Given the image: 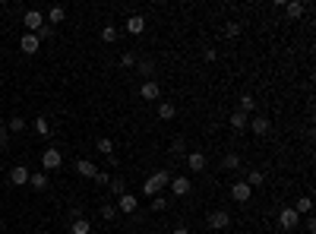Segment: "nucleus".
<instances>
[{
  "label": "nucleus",
  "mask_w": 316,
  "mask_h": 234,
  "mask_svg": "<svg viewBox=\"0 0 316 234\" xmlns=\"http://www.w3.org/2000/svg\"><path fill=\"white\" fill-rule=\"evenodd\" d=\"M60 165H64L60 149H44V152H41V168H44V171H57Z\"/></svg>",
  "instance_id": "1"
},
{
  "label": "nucleus",
  "mask_w": 316,
  "mask_h": 234,
  "mask_svg": "<svg viewBox=\"0 0 316 234\" xmlns=\"http://www.w3.org/2000/svg\"><path fill=\"white\" fill-rule=\"evenodd\" d=\"M22 26L29 29V35H35V32L44 26V13H41V10H26V16H22Z\"/></svg>",
  "instance_id": "2"
},
{
  "label": "nucleus",
  "mask_w": 316,
  "mask_h": 234,
  "mask_svg": "<svg viewBox=\"0 0 316 234\" xmlns=\"http://www.w3.org/2000/svg\"><path fill=\"white\" fill-rule=\"evenodd\" d=\"M250 196H253V187H250L247 181H237V184L231 187V200H234V203H243V206H247Z\"/></svg>",
  "instance_id": "3"
},
{
  "label": "nucleus",
  "mask_w": 316,
  "mask_h": 234,
  "mask_svg": "<svg viewBox=\"0 0 316 234\" xmlns=\"http://www.w3.org/2000/svg\"><path fill=\"white\" fill-rule=\"evenodd\" d=\"M278 225H282L285 231H294V228L300 225V215L288 206V209H282V212H278Z\"/></svg>",
  "instance_id": "4"
},
{
  "label": "nucleus",
  "mask_w": 316,
  "mask_h": 234,
  "mask_svg": "<svg viewBox=\"0 0 316 234\" xmlns=\"http://www.w3.org/2000/svg\"><path fill=\"white\" fill-rule=\"evenodd\" d=\"M231 225V215L225 212V209H215V212H209V228L212 231H225Z\"/></svg>",
  "instance_id": "5"
},
{
  "label": "nucleus",
  "mask_w": 316,
  "mask_h": 234,
  "mask_svg": "<svg viewBox=\"0 0 316 234\" xmlns=\"http://www.w3.org/2000/svg\"><path fill=\"white\" fill-rule=\"evenodd\" d=\"M136 206H139V200L133 193H123V196H117V212H123V215H133L136 212Z\"/></svg>",
  "instance_id": "6"
},
{
  "label": "nucleus",
  "mask_w": 316,
  "mask_h": 234,
  "mask_svg": "<svg viewBox=\"0 0 316 234\" xmlns=\"http://www.w3.org/2000/svg\"><path fill=\"white\" fill-rule=\"evenodd\" d=\"M139 95H143L146 101H155L161 95V86L155 83V79H143V86H139Z\"/></svg>",
  "instance_id": "7"
},
{
  "label": "nucleus",
  "mask_w": 316,
  "mask_h": 234,
  "mask_svg": "<svg viewBox=\"0 0 316 234\" xmlns=\"http://www.w3.org/2000/svg\"><path fill=\"white\" fill-rule=\"evenodd\" d=\"M171 193L174 196H186V193H190L193 190V184H190V178H177V174H174V178H171Z\"/></svg>",
  "instance_id": "8"
},
{
  "label": "nucleus",
  "mask_w": 316,
  "mask_h": 234,
  "mask_svg": "<svg viewBox=\"0 0 316 234\" xmlns=\"http://www.w3.org/2000/svg\"><path fill=\"white\" fill-rule=\"evenodd\" d=\"M206 152H190V155H186V168H190L193 174H200V171H206Z\"/></svg>",
  "instance_id": "9"
},
{
  "label": "nucleus",
  "mask_w": 316,
  "mask_h": 234,
  "mask_svg": "<svg viewBox=\"0 0 316 234\" xmlns=\"http://www.w3.org/2000/svg\"><path fill=\"white\" fill-rule=\"evenodd\" d=\"M247 127L256 133V136H269V130H272V124H269V117H253V121H247Z\"/></svg>",
  "instance_id": "10"
},
{
  "label": "nucleus",
  "mask_w": 316,
  "mask_h": 234,
  "mask_svg": "<svg viewBox=\"0 0 316 234\" xmlns=\"http://www.w3.org/2000/svg\"><path fill=\"white\" fill-rule=\"evenodd\" d=\"M38 48H41V41L38 38H35V35H22V38H19V51L22 54H38Z\"/></svg>",
  "instance_id": "11"
},
{
  "label": "nucleus",
  "mask_w": 316,
  "mask_h": 234,
  "mask_svg": "<svg viewBox=\"0 0 316 234\" xmlns=\"http://www.w3.org/2000/svg\"><path fill=\"white\" fill-rule=\"evenodd\" d=\"M127 32H130V35H143V32H146V16L133 13L130 19H127Z\"/></svg>",
  "instance_id": "12"
},
{
  "label": "nucleus",
  "mask_w": 316,
  "mask_h": 234,
  "mask_svg": "<svg viewBox=\"0 0 316 234\" xmlns=\"http://www.w3.org/2000/svg\"><path fill=\"white\" fill-rule=\"evenodd\" d=\"M10 184H13V187L29 184V168H26V165H16L13 171H10Z\"/></svg>",
  "instance_id": "13"
},
{
  "label": "nucleus",
  "mask_w": 316,
  "mask_h": 234,
  "mask_svg": "<svg viewBox=\"0 0 316 234\" xmlns=\"http://www.w3.org/2000/svg\"><path fill=\"white\" fill-rule=\"evenodd\" d=\"M76 171L83 174V178H92V181H95V174H98L95 161H89V158H79V161H76Z\"/></svg>",
  "instance_id": "14"
},
{
  "label": "nucleus",
  "mask_w": 316,
  "mask_h": 234,
  "mask_svg": "<svg viewBox=\"0 0 316 234\" xmlns=\"http://www.w3.org/2000/svg\"><path fill=\"white\" fill-rule=\"evenodd\" d=\"M64 19H67V10H64V7H51V10H48V26H51V29L60 26Z\"/></svg>",
  "instance_id": "15"
},
{
  "label": "nucleus",
  "mask_w": 316,
  "mask_h": 234,
  "mask_svg": "<svg viewBox=\"0 0 316 234\" xmlns=\"http://www.w3.org/2000/svg\"><path fill=\"white\" fill-rule=\"evenodd\" d=\"M171 178H174V174H171V171H165V168H161V171H155V174H152V178H149V181H152V184H155V187H158V190H161V187H168V184H171Z\"/></svg>",
  "instance_id": "16"
},
{
  "label": "nucleus",
  "mask_w": 316,
  "mask_h": 234,
  "mask_svg": "<svg viewBox=\"0 0 316 234\" xmlns=\"http://www.w3.org/2000/svg\"><path fill=\"white\" fill-rule=\"evenodd\" d=\"M291 209H294L297 215H310V212H313V200H310V196H300V200L291 206Z\"/></svg>",
  "instance_id": "17"
},
{
  "label": "nucleus",
  "mask_w": 316,
  "mask_h": 234,
  "mask_svg": "<svg viewBox=\"0 0 316 234\" xmlns=\"http://www.w3.org/2000/svg\"><path fill=\"white\" fill-rule=\"evenodd\" d=\"M285 10H288V16H291V19H300V16H303V10H307V7H303L300 0H288V4H285Z\"/></svg>",
  "instance_id": "18"
},
{
  "label": "nucleus",
  "mask_w": 316,
  "mask_h": 234,
  "mask_svg": "<svg viewBox=\"0 0 316 234\" xmlns=\"http://www.w3.org/2000/svg\"><path fill=\"white\" fill-rule=\"evenodd\" d=\"M89 231H92V225L86 218H73L70 221V234H89Z\"/></svg>",
  "instance_id": "19"
},
{
  "label": "nucleus",
  "mask_w": 316,
  "mask_h": 234,
  "mask_svg": "<svg viewBox=\"0 0 316 234\" xmlns=\"http://www.w3.org/2000/svg\"><path fill=\"white\" fill-rule=\"evenodd\" d=\"M4 130H7V133H22V130H26V121H22V117L16 114V117H10V121H7Z\"/></svg>",
  "instance_id": "20"
},
{
  "label": "nucleus",
  "mask_w": 316,
  "mask_h": 234,
  "mask_svg": "<svg viewBox=\"0 0 316 234\" xmlns=\"http://www.w3.org/2000/svg\"><path fill=\"white\" fill-rule=\"evenodd\" d=\"M174 114H177V108H174L171 101H161L158 104V117H161V121H174Z\"/></svg>",
  "instance_id": "21"
},
{
  "label": "nucleus",
  "mask_w": 316,
  "mask_h": 234,
  "mask_svg": "<svg viewBox=\"0 0 316 234\" xmlns=\"http://www.w3.org/2000/svg\"><path fill=\"white\" fill-rule=\"evenodd\" d=\"M221 168H225V171H237V168H240V155H234V152H228V155L221 158Z\"/></svg>",
  "instance_id": "22"
},
{
  "label": "nucleus",
  "mask_w": 316,
  "mask_h": 234,
  "mask_svg": "<svg viewBox=\"0 0 316 234\" xmlns=\"http://www.w3.org/2000/svg\"><path fill=\"white\" fill-rule=\"evenodd\" d=\"M136 70H139V73H143L146 79H149V76H155V64H152L149 57H143V61H136Z\"/></svg>",
  "instance_id": "23"
},
{
  "label": "nucleus",
  "mask_w": 316,
  "mask_h": 234,
  "mask_svg": "<svg viewBox=\"0 0 316 234\" xmlns=\"http://www.w3.org/2000/svg\"><path fill=\"white\" fill-rule=\"evenodd\" d=\"M253 111H256V98L247 92V95H240V114H253Z\"/></svg>",
  "instance_id": "24"
},
{
  "label": "nucleus",
  "mask_w": 316,
  "mask_h": 234,
  "mask_svg": "<svg viewBox=\"0 0 316 234\" xmlns=\"http://www.w3.org/2000/svg\"><path fill=\"white\" fill-rule=\"evenodd\" d=\"M29 184L35 187V190H44V187H48V178H44V171H38V174H29Z\"/></svg>",
  "instance_id": "25"
},
{
  "label": "nucleus",
  "mask_w": 316,
  "mask_h": 234,
  "mask_svg": "<svg viewBox=\"0 0 316 234\" xmlns=\"http://www.w3.org/2000/svg\"><path fill=\"white\" fill-rule=\"evenodd\" d=\"M231 127H234V130H247V114L234 111V114H231Z\"/></svg>",
  "instance_id": "26"
},
{
  "label": "nucleus",
  "mask_w": 316,
  "mask_h": 234,
  "mask_svg": "<svg viewBox=\"0 0 316 234\" xmlns=\"http://www.w3.org/2000/svg\"><path fill=\"white\" fill-rule=\"evenodd\" d=\"M108 187H111V193H117V196H123V193H127V181H123V178H111Z\"/></svg>",
  "instance_id": "27"
},
{
  "label": "nucleus",
  "mask_w": 316,
  "mask_h": 234,
  "mask_svg": "<svg viewBox=\"0 0 316 234\" xmlns=\"http://www.w3.org/2000/svg\"><path fill=\"white\" fill-rule=\"evenodd\" d=\"M32 127H35V133H38V136H51V124L44 121V117H38V121H35Z\"/></svg>",
  "instance_id": "28"
},
{
  "label": "nucleus",
  "mask_w": 316,
  "mask_h": 234,
  "mask_svg": "<svg viewBox=\"0 0 316 234\" xmlns=\"http://www.w3.org/2000/svg\"><path fill=\"white\" fill-rule=\"evenodd\" d=\"M95 149L101 152V155H108V158L114 155V143H111V139H98V143H95Z\"/></svg>",
  "instance_id": "29"
},
{
  "label": "nucleus",
  "mask_w": 316,
  "mask_h": 234,
  "mask_svg": "<svg viewBox=\"0 0 316 234\" xmlns=\"http://www.w3.org/2000/svg\"><path fill=\"white\" fill-rule=\"evenodd\" d=\"M117 35H120V32H117V26H104L101 29V41L111 44V41H117Z\"/></svg>",
  "instance_id": "30"
},
{
  "label": "nucleus",
  "mask_w": 316,
  "mask_h": 234,
  "mask_svg": "<svg viewBox=\"0 0 316 234\" xmlns=\"http://www.w3.org/2000/svg\"><path fill=\"white\" fill-rule=\"evenodd\" d=\"M101 218H104V221L117 218V206H114V203H104V206H101Z\"/></svg>",
  "instance_id": "31"
},
{
  "label": "nucleus",
  "mask_w": 316,
  "mask_h": 234,
  "mask_svg": "<svg viewBox=\"0 0 316 234\" xmlns=\"http://www.w3.org/2000/svg\"><path fill=\"white\" fill-rule=\"evenodd\" d=\"M168 206H171V203H168V200H165L161 193H158V196H152V209H155V212H165Z\"/></svg>",
  "instance_id": "32"
},
{
  "label": "nucleus",
  "mask_w": 316,
  "mask_h": 234,
  "mask_svg": "<svg viewBox=\"0 0 316 234\" xmlns=\"http://www.w3.org/2000/svg\"><path fill=\"white\" fill-rule=\"evenodd\" d=\"M263 181H266V174H263V171H250V174H247V184H250V187H260Z\"/></svg>",
  "instance_id": "33"
},
{
  "label": "nucleus",
  "mask_w": 316,
  "mask_h": 234,
  "mask_svg": "<svg viewBox=\"0 0 316 234\" xmlns=\"http://www.w3.org/2000/svg\"><path fill=\"white\" fill-rule=\"evenodd\" d=\"M51 35H54V29L48 26V22H44V26H41L38 32H35V38H38V41H48V38H51Z\"/></svg>",
  "instance_id": "34"
},
{
  "label": "nucleus",
  "mask_w": 316,
  "mask_h": 234,
  "mask_svg": "<svg viewBox=\"0 0 316 234\" xmlns=\"http://www.w3.org/2000/svg\"><path fill=\"white\" fill-rule=\"evenodd\" d=\"M171 155H186V143L183 139H174L171 143Z\"/></svg>",
  "instance_id": "35"
},
{
  "label": "nucleus",
  "mask_w": 316,
  "mask_h": 234,
  "mask_svg": "<svg viewBox=\"0 0 316 234\" xmlns=\"http://www.w3.org/2000/svg\"><path fill=\"white\" fill-rule=\"evenodd\" d=\"M143 196H149V200H152V196H158V187L152 181H143Z\"/></svg>",
  "instance_id": "36"
},
{
  "label": "nucleus",
  "mask_w": 316,
  "mask_h": 234,
  "mask_svg": "<svg viewBox=\"0 0 316 234\" xmlns=\"http://www.w3.org/2000/svg\"><path fill=\"white\" fill-rule=\"evenodd\" d=\"M225 35H228V38H237V35H240V22H228V26H225Z\"/></svg>",
  "instance_id": "37"
},
{
  "label": "nucleus",
  "mask_w": 316,
  "mask_h": 234,
  "mask_svg": "<svg viewBox=\"0 0 316 234\" xmlns=\"http://www.w3.org/2000/svg\"><path fill=\"white\" fill-rule=\"evenodd\" d=\"M120 67H136V54H133V51L120 54Z\"/></svg>",
  "instance_id": "38"
},
{
  "label": "nucleus",
  "mask_w": 316,
  "mask_h": 234,
  "mask_svg": "<svg viewBox=\"0 0 316 234\" xmlns=\"http://www.w3.org/2000/svg\"><path fill=\"white\" fill-rule=\"evenodd\" d=\"M95 184L108 187V184H111V174H108V171H98V174H95Z\"/></svg>",
  "instance_id": "39"
},
{
  "label": "nucleus",
  "mask_w": 316,
  "mask_h": 234,
  "mask_svg": "<svg viewBox=\"0 0 316 234\" xmlns=\"http://www.w3.org/2000/svg\"><path fill=\"white\" fill-rule=\"evenodd\" d=\"M7 143H10V133L4 130V127H0V149H7Z\"/></svg>",
  "instance_id": "40"
},
{
  "label": "nucleus",
  "mask_w": 316,
  "mask_h": 234,
  "mask_svg": "<svg viewBox=\"0 0 316 234\" xmlns=\"http://www.w3.org/2000/svg\"><path fill=\"white\" fill-rule=\"evenodd\" d=\"M171 234H190V228H171Z\"/></svg>",
  "instance_id": "41"
},
{
  "label": "nucleus",
  "mask_w": 316,
  "mask_h": 234,
  "mask_svg": "<svg viewBox=\"0 0 316 234\" xmlns=\"http://www.w3.org/2000/svg\"><path fill=\"white\" fill-rule=\"evenodd\" d=\"M0 127H4V124H0Z\"/></svg>",
  "instance_id": "42"
}]
</instances>
